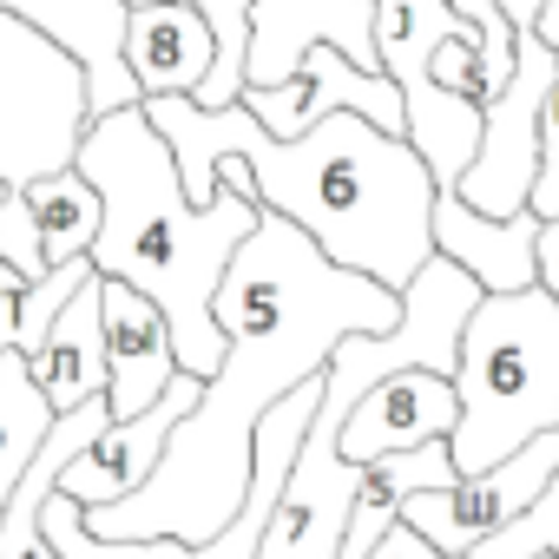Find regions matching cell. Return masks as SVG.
I'll return each instance as SVG.
<instances>
[{
	"label": "cell",
	"instance_id": "cell-21",
	"mask_svg": "<svg viewBox=\"0 0 559 559\" xmlns=\"http://www.w3.org/2000/svg\"><path fill=\"white\" fill-rule=\"evenodd\" d=\"M204 14L211 40H217V60H211V80L191 93L198 106H230L243 93V60H250V8L257 0H191Z\"/></svg>",
	"mask_w": 559,
	"mask_h": 559
},
{
	"label": "cell",
	"instance_id": "cell-17",
	"mask_svg": "<svg viewBox=\"0 0 559 559\" xmlns=\"http://www.w3.org/2000/svg\"><path fill=\"white\" fill-rule=\"evenodd\" d=\"M533 243H539L533 211L487 217L461 191H435V250L454 257L480 290H526L533 284Z\"/></svg>",
	"mask_w": 559,
	"mask_h": 559
},
{
	"label": "cell",
	"instance_id": "cell-25",
	"mask_svg": "<svg viewBox=\"0 0 559 559\" xmlns=\"http://www.w3.org/2000/svg\"><path fill=\"white\" fill-rule=\"evenodd\" d=\"M539 8H546V0H500V14H507L513 27H533V21H539Z\"/></svg>",
	"mask_w": 559,
	"mask_h": 559
},
{
	"label": "cell",
	"instance_id": "cell-8",
	"mask_svg": "<svg viewBox=\"0 0 559 559\" xmlns=\"http://www.w3.org/2000/svg\"><path fill=\"white\" fill-rule=\"evenodd\" d=\"M362 467L343 454V415L310 408V428L297 441V461L276 487V507L263 520L257 559H336L349 533V500H356Z\"/></svg>",
	"mask_w": 559,
	"mask_h": 559
},
{
	"label": "cell",
	"instance_id": "cell-10",
	"mask_svg": "<svg viewBox=\"0 0 559 559\" xmlns=\"http://www.w3.org/2000/svg\"><path fill=\"white\" fill-rule=\"evenodd\" d=\"M237 99H243L250 119H257L263 132H276V139H297V132H310V126L330 119V112H362L369 126L402 132V86H395L382 67H356V60H349L343 47H330V40H317V47L297 60L290 80H276V86H243Z\"/></svg>",
	"mask_w": 559,
	"mask_h": 559
},
{
	"label": "cell",
	"instance_id": "cell-16",
	"mask_svg": "<svg viewBox=\"0 0 559 559\" xmlns=\"http://www.w3.org/2000/svg\"><path fill=\"white\" fill-rule=\"evenodd\" d=\"M119 53H126L139 99H158V93H198L211 80L217 40L191 0H145V8H126Z\"/></svg>",
	"mask_w": 559,
	"mask_h": 559
},
{
	"label": "cell",
	"instance_id": "cell-14",
	"mask_svg": "<svg viewBox=\"0 0 559 559\" xmlns=\"http://www.w3.org/2000/svg\"><path fill=\"white\" fill-rule=\"evenodd\" d=\"M99 317H106V402L112 415H139L178 376L171 323L152 297H139L119 276H99Z\"/></svg>",
	"mask_w": 559,
	"mask_h": 559
},
{
	"label": "cell",
	"instance_id": "cell-13",
	"mask_svg": "<svg viewBox=\"0 0 559 559\" xmlns=\"http://www.w3.org/2000/svg\"><path fill=\"white\" fill-rule=\"evenodd\" d=\"M461 421V395H454V376L441 369H395L382 382H369L343 421V454L362 467L376 454H395V448H421V441H448Z\"/></svg>",
	"mask_w": 559,
	"mask_h": 559
},
{
	"label": "cell",
	"instance_id": "cell-3",
	"mask_svg": "<svg viewBox=\"0 0 559 559\" xmlns=\"http://www.w3.org/2000/svg\"><path fill=\"white\" fill-rule=\"evenodd\" d=\"M73 165L99 191V237L86 243L93 270L152 297L171 323L178 369L211 376L224 362V330L211 317V297L230 250L263 217V204L230 178H217L211 204H191L165 132L145 119V99L86 119Z\"/></svg>",
	"mask_w": 559,
	"mask_h": 559
},
{
	"label": "cell",
	"instance_id": "cell-12",
	"mask_svg": "<svg viewBox=\"0 0 559 559\" xmlns=\"http://www.w3.org/2000/svg\"><path fill=\"white\" fill-rule=\"evenodd\" d=\"M317 40L343 47L356 67H382V53H376V0H257V8H250L243 86L290 80L297 60Z\"/></svg>",
	"mask_w": 559,
	"mask_h": 559
},
{
	"label": "cell",
	"instance_id": "cell-9",
	"mask_svg": "<svg viewBox=\"0 0 559 559\" xmlns=\"http://www.w3.org/2000/svg\"><path fill=\"white\" fill-rule=\"evenodd\" d=\"M552 467H559V428L533 435L526 448H513L507 461H493V467H480V474H454L448 487L408 493V500H402V520H408L428 546H441L448 559H461L474 539H487V533L507 526L520 507H533V493L546 487Z\"/></svg>",
	"mask_w": 559,
	"mask_h": 559
},
{
	"label": "cell",
	"instance_id": "cell-23",
	"mask_svg": "<svg viewBox=\"0 0 559 559\" xmlns=\"http://www.w3.org/2000/svg\"><path fill=\"white\" fill-rule=\"evenodd\" d=\"M362 559H448V552H441V546H428V539H421V533L395 513V526H389V533H382Z\"/></svg>",
	"mask_w": 559,
	"mask_h": 559
},
{
	"label": "cell",
	"instance_id": "cell-15",
	"mask_svg": "<svg viewBox=\"0 0 559 559\" xmlns=\"http://www.w3.org/2000/svg\"><path fill=\"white\" fill-rule=\"evenodd\" d=\"M8 14L34 21L40 34H53L80 67H86V106L93 119L99 112H119V106H139V86L126 73V0H0Z\"/></svg>",
	"mask_w": 559,
	"mask_h": 559
},
{
	"label": "cell",
	"instance_id": "cell-24",
	"mask_svg": "<svg viewBox=\"0 0 559 559\" xmlns=\"http://www.w3.org/2000/svg\"><path fill=\"white\" fill-rule=\"evenodd\" d=\"M533 284L559 304V217H539V243H533Z\"/></svg>",
	"mask_w": 559,
	"mask_h": 559
},
{
	"label": "cell",
	"instance_id": "cell-7",
	"mask_svg": "<svg viewBox=\"0 0 559 559\" xmlns=\"http://www.w3.org/2000/svg\"><path fill=\"white\" fill-rule=\"evenodd\" d=\"M559 73V47L539 40V27H513V73L480 112V152L461 171V198L487 217H513L533 198L539 178V106Z\"/></svg>",
	"mask_w": 559,
	"mask_h": 559
},
{
	"label": "cell",
	"instance_id": "cell-19",
	"mask_svg": "<svg viewBox=\"0 0 559 559\" xmlns=\"http://www.w3.org/2000/svg\"><path fill=\"white\" fill-rule=\"evenodd\" d=\"M21 198H27V217H34V237H40V263L47 270L67 263V257H86V243L99 237V191L86 185L80 165L21 185Z\"/></svg>",
	"mask_w": 559,
	"mask_h": 559
},
{
	"label": "cell",
	"instance_id": "cell-1",
	"mask_svg": "<svg viewBox=\"0 0 559 559\" xmlns=\"http://www.w3.org/2000/svg\"><path fill=\"white\" fill-rule=\"evenodd\" d=\"M211 317L224 330V362L204 376L158 467L126 500L86 507V526L99 539H211L217 526H230L250 493V441L263 408L323 376L343 336L389 330L402 317V290L323 257L310 230L263 211L217 276Z\"/></svg>",
	"mask_w": 559,
	"mask_h": 559
},
{
	"label": "cell",
	"instance_id": "cell-2",
	"mask_svg": "<svg viewBox=\"0 0 559 559\" xmlns=\"http://www.w3.org/2000/svg\"><path fill=\"white\" fill-rule=\"evenodd\" d=\"M145 119L165 132L191 204H211L217 165L243 158L250 198L290 217L323 243V257L408 290V276L435 257V171L402 139L369 126L362 112H330L297 139H276L250 119L243 99L198 106L191 93L145 99Z\"/></svg>",
	"mask_w": 559,
	"mask_h": 559
},
{
	"label": "cell",
	"instance_id": "cell-6",
	"mask_svg": "<svg viewBox=\"0 0 559 559\" xmlns=\"http://www.w3.org/2000/svg\"><path fill=\"white\" fill-rule=\"evenodd\" d=\"M86 119V67L53 34L0 8V185L67 171Z\"/></svg>",
	"mask_w": 559,
	"mask_h": 559
},
{
	"label": "cell",
	"instance_id": "cell-26",
	"mask_svg": "<svg viewBox=\"0 0 559 559\" xmlns=\"http://www.w3.org/2000/svg\"><path fill=\"white\" fill-rule=\"evenodd\" d=\"M533 27H539V40H546V47H559V0H546Z\"/></svg>",
	"mask_w": 559,
	"mask_h": 559
},
{
	"label": "cell",
	"instance_id": "cell-4",
	"mask_svg": "<svg viewBox=\"0 0 559 559\" xmlns=\"http://www.w3.org/2000/svg\"><path fill=\"white\" fill-rule=\"evenodd\" d=\"M461 421L448 435L454 474H480L526 448L533 435L559 428V304L526 290H480L461 323L454 362Z\"/></svg>",
	"mask_w": 559,
	"mask_h": 559
},
{
	"label": "cell",
	"instance_id": "cell-22",
	"mask_svg": "<svg viewBox=\"0 0 559 559\" xmlns=\"http://www.w3.org/2000/svg\"><path fill=\"white\" fill-rule=\"evenodd\" d=\"M461 559H559V467L546 474V487L533 493V507H520L507 526H493L487 539H474Z\"/></svg>",
	"mask_w": 559,
	"mask_h": 559
},
{
	"label": "cell",
	"instance_id": "cell-11",
	"mask_svg": "<svg viewBox=\"0 0 559 559\" xmlns=\"http://www.w3.org/2000/svg\"><path fill=\"white\" fill-rule=\"evenodd\" d=\"M198 389H204V376H191V369H178L171 376V389L152 402V408H139V415H112L67 467H60V493H73L80 507H106V500H126L152 467H158V454H165V441H171V428L191 415V402H198Z\"/></svg>",
	"mask_w": 559,
	"mask_h": 559
},
{
	"label": "cell",
	"instance_id": "cell-5",
	"mask_svg": "<svg viewBox=\"0 0 559 559\" xmlns=\"http://www.w3.org/2000/svg\"><path fill=\"white\" fill-rule=\"evenodd\" d=\"M317 402H323V376L297 382L290 395H276V402L263 408L257 441H250V493H243L237 520L217 526L211 539H171V533H158V539H99V533L86 526V507L53 487V493L40 500V526H47L53 552H60V559H257L263 520H270V507H276V487H284V474H290V461H297V441H304Z\"/></svg>",
	"mask_w": 559,
	"mask_h": 559
},
{
	"label": "cell",
	"instance_id": "cell-18",
	"mask_svg": "<svg viewBox=\"0 0 559 559\" xmlns=\"http://www.w3.org/2000/svg\"><path fill=\"white\" fill-rule=\"evenodd\" d=\"M40 395L60 408H80L86 395H106V317H99V270L67 297V310L53 317L47 343L27 356Z\"/></svg>",
	"mask_w": 559,
	"mask_h": 559
},
{
	"label": "cell",
	"instance_id": "cell-20",
	"mask_svg": "<svg viewBox=\"0 0 559 559\" xmlns=\"http://www.w3.org/2000/svg\"><path fill=\"white\" fill-rule=\"evenodd\" d=\"M47 428H53V402L40 395L27 356L8 349V356H0V513H8V500H14L34 448L47 441Z\"/></svg>",
	"mask_w": 559,
	"mask_h": 559
}]
</instances>
